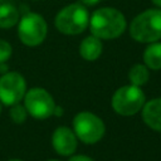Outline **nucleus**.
<instances>
[{
	"instance_id": "f257e3e1",
	"label": "nucleus",
	"mask_w": 161,
	"mask_h": 161,
	"mask_svg": "<svg viewBox=\"0 0 161 161\" xmlns=\"http://www.w3.org/2000/svg\"><path fill=\"white\" fill-rule=\"evenodd\" d=\"M126 26L125 15L114 8H99L89 18L91 33L99 39H116L123 34Z\"/></svg>"
},
{
	"instance_id": "f03ea898",
	"label": "nucleus",
	"mask_w": 161,
	"mask_h": 161,
	"mask_svg": "<svg viewBox=\"0 0 161 161\" xmlns=\"http://www.w3.org/2000/svg\"><path fill=\"white\" fill-rule=\"evenodd\" d=\"M130 35L140 43H153L161 39V10L147 9L136 15L130 24Z\"/></svg>"
},
{
	"instance_id": "7ed1b4c3",
	"label": "nucleus",
	"mask_w": 161,
	"mask_h": 161,
	"mask_svg": "<svg viewBox=\"0 0 161 161\" xmlns=\"http://www.w3.org/2000/svg\"><path fill=\"white\" fill-rule=\"evenodd\" d=\"M89 23V14L82 3H73L64 6L54 19L55 28L65 35L80 34Z\"/></svg>"
},
{
	"instance_id": "20e7f679",
	"label": "nucleus",
	"mask_w": 161,
	"mask_h": 161,
	"mask_svg": "<svg viewBox=\"0 0 161 161\" xmlns=\"http://www.w3.org/2000/svg\"><path fill=\"white\" fill-rule=\"evenodd\" d=\"M146 102L143 91L133 84L119 87L112 96L111 104L116 113L121 116H133L140 112Z\"/></svg>"
},
{
	"instance_id": "39448f33",
	"label": "nucleus",
	"mask_w": 161,
	"mask_h": 161,
	"mask_svg": "<svg viewBox=\"0 0 161 161\" xmlns=\"http://www.w3.org/2000/svg\"><path fill=\"white\" fill-rule=\"evenodd\" d=\"M73 131L83 143L93 145L102 140L106 132L104 122L92 112H79L72 121Z\"/></svg>"
},
{
	"instance_id": "423d86ee",
	"label": "nucleus",
	"mask_w": 161,
	"mask_h": 161,
	"mask_svg": "<svg viewBox=\"0 0 161 161\" xmlns=\"http://www.w3.org/2000/svg\"><path fill=\"white\" fill-rule=\"evenodd\" d=\"M18 23V35L24 45L36 47L44 42L48 33V24L40 14L26 13Z\"/></svg>"
},
{
	"instance_id": "0eeeda50",
	"label": "nucleus",
	"mask_w": 161,
	"mask_h": 161,
	"mask_svg": "<svg viewBox=\"0 0 161 161\" xmlns=\"http://www.w3.org/2000/svg\"><path fill=\"white\" fill-rule=\"evenodd\" d=\"M24 107L26 112L36 118V119H45L53 116L55 102L50 93L44 88H31L24 96Z\"/></svg>"
},
{
	"instance_id": "6e6552de",
	"label": "nucleus",
	"mask_w": 161,
	"mask_h": 161,
	"mask_svg": "<svg viewBox=\"0 0 161 161\" xmlns=\"http://www.w3.org/2000/svg\"><path fill=\"white\" fill-rule=\"evenodd\" d=\"M26 93V80L18 72H6L0 78V102L5 106L19 103Z\"/></svg>"
},
{
	"instance_id": "1a4fd4ad",
	"label": "nucleus",
	"mask_w": 161,
	"mask_h": 161,
	"mask_svg": "<svg viewBox=\"0 0 161 161\" xmlns=\"http://www.w3.org/2000/svg\"><path fill=\"white\" fill-rule=\"evenodd\" d=\"M77 136L73 130L65 126H60L54 130L52 135V146L54 151L62 156H72L78 146Z\"/></svg>"
},
{
	"instance_id": "9d476101",
	"label": "nucleus",
	"mask_w": 161,
	"mask_h": 161,
	"mask_svg": "<svg viewBox=\"0 0 161 161\" xmlns=\"http://www.w3.org/2000/svg\"><path fill=\"white\" fill-rule=\"evenodd\" d=\"M141 117L146 126L161 132V97L145 102L141 109Z\"/></svg>"
},
{
	"instance_id": "9b49d317",
	"label": "nucleus",
	"mask_w": 161,
	"mask_h": 161,
	"mask_svg": "<svg viewBox=\"0 0 161 161\" xmlns=\"http://www.w3.org/2000/svg\"><path fill=\"white\" fill-rule=\"evenodd\" d=\"M103 50V45L99 38L94 36V35H89L86 36L79 45V54L83 59L86 60H96L99 58V55L102 54Z\"/></svg>"
},
{
	"instance_id": "f8f14e48",
	"label": "nucleus",
	"mask_w": 161,
	"mask_h": 161,
	"mask_svg": "<svg viewBox=\"0 0 161 161\" xmlns=\"http://www.w3.org/2000/svg\"><path fill=\"white\" fill-rule=\"evenodd\" d=\"M143 64L148 69L158 70L161 69V43L153 42L150 43L143 50Z\"/></svg>"
},
{
	"instance_id": "ddd939ff",
	"label": "nucleus",
	"mask_w": 161,
	"mask_h": 161,
	"mask_svg": "<svg viewBox=\"0 0 161 161\" xmlns=\"http://www.w3.org/2000/svg\"><path fill=\"white\" fill-rule=\"evenodd\" d=\"M19 10L11 3H0V28L10 29L19 21Z\"/></svg>"
},
{
	"instance_id": "4468645a",
	"label": "nucleus",
	"mask_w": 161,
	"mask_h": 161,
	"mask_svg": "<svg viewBox=\"0 0 161 161\" xmlns=\"http://www.w3.org/2000/svg\"><path fill=\"white\" fill-rule=\"evenodd\" d=\"M150 78V73H148V68L145 64L137 63L135 65L131 67L130 72H128V79L131 82V84L141 87L143 84L147 83Z\"/></svg>"
},
{
	"instance_id": "2eb2a0df",
	"label": "nucleus",
	"mask_w": 161,
	"mask_h": 161,
	"mask_svg": "<svg viewBox=\"0 0 161 161\" xmlns=\"http://www.w3.org/2000/svg\"><path fill=\"white\" fill-rule=\"evenodd\" d=\"M9 114H10V118H11V121H13L14 123L20 125V123L25 122L26 116H28V112H26L24 104L15 103V104H13V106L10 107V112H9Z\"/></svg>"
},
{
	"instance_id": "dca6fc26",
	"label": "nucleus",
	"mask_w": 161,
	"mask_h": 161,
	"mask_svg": "<svg viewBox=\"0 0 161 161\" xmlns=\"http://www.w3.org/2000/svg\"><path fill=\"white\" fill-rule=\"evenodd\" d=\"M11 53H13V48L10 43L0 39V63H5L11 57Z\"/></svg>"
},
{
	"instance_id": "f3484780",
	"label": "nucleus",
	"mask_w": 161,
	"mask_h": 161,
	"mask_svg": "<svg viewBox=\"0 0 161 161\" xmlns=\"http://www.w3.org/2000/svg\"><path fill=\"white\" fill-rule=\"evenodd\" d=\"M68 161H93V160L86 155H75V156H72Z\"/></svg>"
},
{
	"instance_id": "a211bd4d",
	"label": "nucleus",
	"mask_w": 161,
	"mask_h": 161,
	"mask_svg": "<svg viewBox=\"0 0 161 161\" xmlns=\"http://www.w3.org/2000/svg\"><path fill=\"white\" fill-rule=\"evenodd\" d=\"M80 1H82V4L84 6H93V5L98 4L101 0H80Z\"/></svg>"
},
{
	"instance_id": "6ab92c4d",
	"label": "nucleus",
	"mask_w": 161,
	"mask_h": 161,
	"mask_svg": "<svg viewBox=\"0 0 161 161\" xmlns=\"http://www.w3.org/2000/svg\"><path fill=\"white\" fill-rule=\"evenodd\" d=\"M62 113H63V109H62L59 106H55V108H54V113H53V114H55V116L60 117V116H62Z\"/></svg>"
},
{
	"instance_id": "aec40b11",
	"label": "nucleus",
	"mask_w": 161,
	"mask_h": 161,
	"mask_svg": "<svg viewBox=\"0 0 161 161\" xmlns=\"http://www.w3.org/2000/svg\"><path fill=\"white\" fill-rule=\"evenodd\" d=\"M156 6H158V8H161V0H151Z\"/></svg>"
},
{
	"instance_id": "412c9836",
	"label": "nucleus",
	"mask_w": 161,
	"mask_h": 161,
	"mask_svg": "<svg viewBox=\"0 0 161 161\" xmlns=\"http://www.w3.org/2000/svg\"><path fill=\"white\" fill-rule=\"evenodd\" d=\"M8 161H21V160H18V158H11V160H8Z\"/></svg>"
},
{
	"instance_id": "4be33fe9",
	"label": "nucleus",
	"mask_w": 161,
	"mask_h": 161,
	"mask_svg": "<svg viewBox=\"0 0 161 161\" xmlns=\"http://www.w3.org/2000/svg\"><path fill=\"white\" fill-rule=\"evenodd\" d=\"M1 104H3V103L0 102V113H1Z\"/></svg>"
},
{
	"instance_id": "5701e85b",
	"label": "nucleus",
	"mask_w": 161,
	"mask_h": 161,
	"mask_svg": "<svg viewBox=\"0 0 161 161\" xmlns=\"http://www.w3.org/2000/svg\"><path fill=\"white\" fill-rule=\"evenodd\" d=\"M48 161H59V160H48Z\"/></svg>"
},
{
	"instance_id": "b1692460",
	"label": "nucleus",
	"mask_w": 161,
	"mask_h": 161,
	"mask_svg": "<svg viewBox=\"0 0 161 161\" xmlns=\"http://www.w3.org/2000/svg\"><path fill=\"white\" fill-rule=\"evenodd\" d=\"M35 1H38V0H35Z\"/></svg>"
},
{
	"instance_id": "393cba45",
	"label": "nucleus",
	"mask_w": 161,
	"mask_h": 161,
	"mask_svg": "<svg viewBox=\"0 0 161 161\" xmlns=\"http://www.w3.org/2000/svg\"><path fill=\"white\" fill-rule=\"evenodd\" d=\"M0 1H1V0H0Z\"/></svg>"
}]
</instances>
